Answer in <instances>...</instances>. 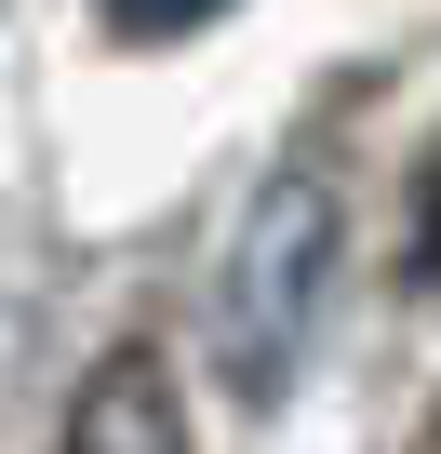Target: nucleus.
Instances as JSON below:
<instances>
[{"label": "nucleus", "instance_id": "f257e3e1", "mask_svg": "<svg viewBox=\"0 0 441 454\" xmlns=\"http://www.w3.org/2000/svg\"><path fill=\"white\" fill-rule=\"evenodd\" d=\"M335 268H348V214L321 174H268L228 227V268H214V348H228L241 401H281L335 321Z\"/></svg>", "mask_w": 441, "mask_h": 454}, {"label": "nucleus", "instance_id": "f03ea898", "mask_svg": "<svg viewBox=\"0 0 441 454\" xmlns=\"http://www.w3.org/2000/svg\"><path fill=\"white\" fill-rule=\"evenodd\" d=\"M67 454H187V387L161 348H107L67 401Z\"/></svg>", "mask_w": 441, "mask_h": 454}, {"label": "nucleus", "instance_id": "7ed1b4c3", "mask_svg": "<svg viewBox=\"0 0 441 454\" xmlns=\"http://www.w3.org/2000/svg\"><path fill=\"white\" fill-rule=\"evenodd\" d=\"M228 0H107V41H134V54H161V41H201Z\"/></svg>", "mask_w": 441, "mask_h": 454}, {"label": "nucleus", "instance_id": "20e7f679", "mask_svg": "<svg viewBox=\"0 0 441 454\" xmlns=\"http://www.w3.org/2000/svg\"><path fill=\"white\" fill-rule=\"evenodd\" d=\"M414 281H441V147H428V174H414Z\"/></svg>", "mask_w": 441, "mask_h": 454}, {"label": "nucleus", "instance_id": "39448f33", "mask_svg": "<svg viewBox=\"0 0 441 454\" xmlns=\"http://www.w3.org/2000/svg\"><path fill=\"white\" fill-rule=\"evenodd\" d=\"M414 454H441V427H428V441H414Z\"/></svg>", "mask_w": 441, "mask_h": 454}]
</instances>
